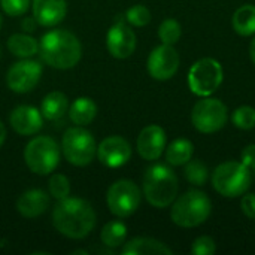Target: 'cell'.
Returning <instances> with one entry per match:
<instances>
[{"label":"cell","instance_id":"6da1fadb","mask_svg":"<svg viewBox=\"0 0 255 255\" xmlns=\"http://www.w3.org/2000/svg\"><path fill=\"white\" fill-rule=\"evenodd\" d=\"M52 223L66 238L82 239L94 229L96 212L88 202L76 197H66L57 203L52 212Z\"/></svg>","mask_w":255,"mask_h":255},{"label":"cell","instance_id":"7a4b0ae2","mask_svg":"<svg viewBox=\"0 0 255 255\" xmlns=\"http://www.w3.org/2000/svg\"><path fill=\"white\" fill-rule=\"evenodd\" d=\"M40 55L51 67L70 69L81 58V43L67 30H52L40 39Z\"/></svg>","mask_w":255,"mask_h":255},{"label":"cell","instance_id":"3957f363","mask_svg":"<svg viewBox=\"0 0 255 255\" xmlns=\"http://www.w3.org/2000/svg\"><path fill=\"white\" fill-rule=\"evenodd\" d=\"M178 178L172 169L164 164L151 166L143 176V194L155 208L170 206L178 196Z\"/></svg>","mask_w":255,"mask_h":255},{"label":"cell","instance_id":"277c9868","mask_svg":"<svg viewBox=\"0 0 255 255\" xmlns=\"http://www.w3.org/2000/svg\"><path fill=\"white\" fill-rule=\"evenodd\" d=\"M212 211L211 199L199 190H190L182 194L172 208V221L184 229H193L203 224Z\"/></svg>","mask_w":255,"mask_h":255},{"label":"cell","instance_id":"5b68a950","mask_svg":"<svg viewBox=\"0 0 255 255\" xmlns=\"http://www.w3.org/2000/svg\"><path fill=\"white\" fill-rule=\"evenodd\" d=\"M212 185L224 197H239L251 185V172L242 161H226L214 170Z\"/></svg>","mask_w":255,"mask_h":255},{"label":"cell","instance_id":"8992f818","mask_svg":"<svg viewBox=\"0 0 255 255\" xmlns=\"http://www.w3.org/2000/svg\"><path fill=\"white\" fill-rule=\"evenodd\" d=\"M24 160L28 169L37 175H48L55 170L60 161L57 142L48 136H39L28 142L24 151Z\"/></svg>","mask_w":255,"mask_h":255},{"label":"cell","instance_id":"52a82bcc","mask_svg":"<svg viewBox=\"0 0 255 255\" xmlns=\"http://www.w3.org/2000/svg\"><path fill=\"white\" fill-rule=\"evenodd\" d=\"M223 78V67L215 58H202L191 66L188 72V85L194 94L209 97L220 88Z\"/></svg>","mask_w":255,"mask_h":255},{"label":"cell","instance_id":"ba28073f","mask_svg":"<svg viewBox=\"0 0 255 255\" xmlns=\"http://www.w3.org/2000/svg\"><path fill=\"white\" fill-rule=\"evenodd\" d=\"M63 152L69 163L75 166L90 164L97 152L93 134L81 127L69 128L63 136Z\"/></svg>","mask_w":255,"mask_h":255},{"label":"cell","instance_id":"9c48e42d","mask_svg":"<svg viewBox=\"0 0 255 255\" xmlns=\"http://www.w3.org/2000/svg\"><path fill=\"white\" fill-rule=\"evenodd\" d=\"M229 118L227 106L218 99L205 97L203 100L197 102L191 112V121L196 130L200 133L209 134L220 131Z\"/></svg>","mask_w":255,"mask_h":255},{"label":"cell","instance_id":"30bf717a","mask_svg":"<svg viewBox=\"0 0 255 255\" xmlns=\"http://www.w3.org/2000/svg\"><path fill=\"white\" fill-rule=\"evenodd\" d=\"M106 202L114 215L120 218L130 217L140 205V190L134 182L128 179H120L108 190Z\"/></svg>","mask_w":255,"mask_h":255},{"label":"cell","instance_id":"8fae6325","mask_svg":"<svg viewBox=\"0 0 255 255\" xmlns=\"http://www.w3.org/2000/svg\"><path fill=\"white\" fill-rule=\"evenodd\" d=\"M179 67V55L173 45H160L148 57V72L157 81L170 79Z\"/></svg>","mask_w":255,"mask_h":255},{"label":"cell","instance_id":"7c38bea8","mask_svg":"<svg viewBox=\"0 0 255 255\" xmlns=\"http://www.w3.org/2000/svg\"><path fill=\"white\" fill-rule=\"evenodd\" d=\"M42 76V66L33 60H22L15 63L6 76L7 87L15 93L31 91Z\"/></svg>","mask_w":255,"mask_h":255},{"label":"cell","instance_id":"4fadbf2b","mask_svg":"<svg viewBox=\"0 0 255 255\" xmlns=\"http://www.w3.org/2000/svg\"><path fill=\"white\" fill-rule=\"evenodd\" d=\"M106 46L115 58H127L136 49V34L128 25L123 22V19H120L109 28L106 36Z\"/></svg>","mask_w":255,"mask_h":255},{"label":"cell","instance_id":"5bb4252c","mask_svg":"<svg viewBox=\"0 0 255 255\" xmlns=\"http://www.w3.org/2000/svg\"><path fill=\"white\" fill-rule=\"evenodd\" d=\"M97 157L100 163L108 167H121L130 160L131 146L126 139L111 136L97 146Z\"/></svg>","mask_w":255,"mask_h":255},{"label":"cell","instance_id":"9a60e30c","mask_svg":"<svg viewBox=\"0 0 255 255\" xmlns=\"http://www.w3.org/2000/svg\"><path fill=\"white\" fill-rule=\"evenodd\" d=\"M166 148V133L160 126L145 127L137 137V151L143 160L154 161L160 158Z\"/></svg>","mask_w":255,"mask_h":255},{"label":"cell","instance_id":"2e32d148","mask_svg":"<svg viewBox=\"0 0 255 255\" xmlns=\"http://www.w3.org/2000/svg\"><path fill=\"white\" fill-rule=\"evenodd\" d=\"M66 0H33V16L43 27H54L66 16Z\"/></svg>","mask_w":255,"mask_h":255},{"label":"cell","instance_id":"e0dca14e","mask_svg":"<svg viewBox=\"0 0 255 255\" xmlns=\"http://www.w3.org/2000/svg\"><path fill=\"white\" fill-rule=\"evenodd\" d=\"M10 126L19 134H34L42 128V115L33 106H18L10 114Z\"/></svg>","mask_w":255,"mask_h":255},{"label":"cell","instance_id":"ac0fdd59","mask_svg":"<svg viewBox=\"0 0 255 255\" xmlns=\"http://www.w3.org/2000/svg\"><path fill=\"white\" fill-rule=\"evenodd\" d=\"M49 206V197L42 190H30L19 196L16 202L18 212L25 218H36L42 215Z\"/></svg>","mask_w":255,"mask_h":255},{"label":"cell","instance_id":"d6986e66","mask_svg":"<svg viewBox=\"0 0 255 255\" xmlns=\"http://www.w3.org/2000/svg\"><path fill=\"white\" fill-rule=\"evenodd\" d=\"M124 255H170L172 250L163 242L149 238H136L126 244L123 248Z\"/></svg>","mask_w":255,"mask_h":255},{"label":"cell","instance_id":"ffe728a7","mask_svg":"<svg viewBox=\"0 0 255 255\" xmlns=\"http://www.w3.org/2000/svg\"><path fill=\"white\" fill-rule=\"evenodd\" d=\"M70 120L78 124V126H87L90 124L96 115H97V105L88 99V97H79L76 99L73 103H72V108H70Z\"/></svg>","mask_w":255,"mask_h":255},{"label":"cell","instance_id":"44dd1931","mask_svg":"<svg viewBox=\"0 0 255 255\" xmlns=\"http://www.w3.org/2000/svg\"><path fill=\"white\" fill-rule=\"evenodd\" d=\"M67 106H69V102L63 93L60 91L49 93L42 102V115L43 118L49 121H57L66 114Z\"/></svg>","mask_w":255,"mask_h":255},{"label":"cell","instance_id":"7402d4cb","mask_svg":"<svg viewBox=\"0 0 255 255\" xmlns=\"http://www.w3.org/2000/svg\"><path fill=\"white\" fill-rule=\"evenodd\" d=\"M193 154L194 145L188 139H176L169 145L166 151V160L172 166H184L193 158Z\"/></svg>","mask_w":255,"mask_h":255},{"label":"cell","instance_id":"603a6c76","mask_svg":"<svg viewBox=\"0 0 255 255\" xmlns=\"http://www.w3.org/2000/svg\"><path fill=\"white\" fill-rule=\"evenodd\" d=\"M233 28L241 36H253L255 34V6L245 4L241 6L232 19Z\"/></svg>","mask_w":255,"mask_h":255},{"label":"cell","instance_id":"cb8c5ba5","mask_svg":"<svg viewBox=\"0 0 255 255\" xmlns=\"http://www.w3.org/2000/svg\"><path fill=\"white\" fill-rule=\"evenodd\" d=\"M7 48H9V51L13 55L27 58V57H31V55H34L37 52L39 45H37V42L31 36H27V34H12L9 37V40H7Z\"/></svg>","mask_w":255,"mask_h":255},{"label":"cell","instance_id":"d4e9b609","mask_svg":"<svg viewBox=\"0 0 255 255\" xmlns=\"http://www.w3.org/2000/svg\"><path fill=\"white\" fill-rule=\"evenodd\" d=\"M126 238H127V227L121 221L108 223L102 230V242L111 248H117L123 245Z\"/></svg>","mask_w":255,"mask_h":255},{"label":"cell","instance_id":"484cf974","mask_svg":"<svg viewBox=\"0 0 255 255\" xmlns=\"http://www.w3.org/2000/svg\"><path fill=\"white\" fill-rule=\"evenodd\" d=\"M181 34H182L181 24L173 18L164 19L158 27V37L166 45H175L181 39Z\"/></svg>","mask_w":255,"mask_h":255},{"label":"cell","instance_id":"4316f807","mask_svg":"<svg viewBox=\"0 0 255 255\" xmlns=\"http://www.w3.org/2000/svg\"><path fill=\"white\" fill-rule=\"evenodd\" d=\"M185 178L188 179L190 184L193 185H205L208 181V169L206 166L199 161V160H190L188 163H185V172H184Z\"/></svg>","mask_w":255,"mask_h":255},{"label":"cell","instance_id":"83f0119b","mask_svg":"<svg viewBox=\"0 0 255 255\" xmlns=\"http://www.w3.org/2000/svg\"><path fill=\"white\" fill-rule=\"evenodd\" d=\"M233 124L241 130H251L255 127V109L253 106H241L233 112Z\"/></svg>","mask_w":255,"mask_h":255},{"label":"cell","instance_id":"f1b7e54d","mask_svg":"<svg viewBox=\"0 0 255 255\" xmlns=\"http://www.w3.org/2000/svg\"><path fill=\"white\" fill-rule=\"evenodd\" d=\"M126 19L131 25H134V27H143V25H146L151 21V12H149V9L146 6L136 4V6H131L127 10Z\"/></svg>","mask_w":255,"mask_h":255},{"label":"cell","instance_id":"f546056e","mask_svg":"<svg viewBox=\"0 0 255 255\" xmlns=\"http://www.w3.org/2000/svg\"><path fill=\"white\" fill-rule=\"evenodd\" d=\"M49 193L52 197L61 200V199H66L70 193V182L69 179L64 176V175H54L51 176L49 179Z\"/></svg>","mask_w":255,"mask_h":255},{"label":"cell","instance_id":"4dcf8cb0","mask_svg":"<svg viewBox=\"0 0 255 255\" xmlns=\"http://www.w3.org/2000/svg\"><path fill=\"white\" fill-rule=\"evenodd\" d=\"M217 251V245L212 238L200 236L193 242L191 253L194 255H214Z\"/></svg>","mask_w":255,"mask_h":255},{"label":"cell","instance_id":"1f68e13d","mask_svg":"<svg viewBox=\"0 0 255 255\" xmlns=\"http://www.w3.org/2000/svg\"><path fill=\"white\" fill-rule=\"evenodd\" d=\"M1 9L10 16H19L27 12L30 0H0Z\"/></svg>","mask_w":255,"mask_h":255},{"label":"cell","instance_id":"d6a6232c","mask_svg":"<svg viewBox=\"0 0 255 255\" xmlns=\"http://www.w3.org/2000/svg\"><path fill=\"white\" fill-rule=\"evenodd\" d=\"M241 208H242V212L251 218L255 220V194H247L242 197L241 200Z\"/></svg>","mask_w":255,"mask_h":255},{"label":"cell","instance_id":"836d02e7","mask_svg":"<svg viewBox=\"0 0 255 255\" xmlns=\"http://www.w3.org/2000/svg\"><path fill=\"white\" fill-rule=\"evenodd\" d=\"M241 160L250 170H255V143L244 148Z\"/></svg>","mask_w":255,"mask_h":255},{"label":"cell","instance_id":"e575fe53","mask_svg":"<svg viewBox=\"0 0 255 255\" xmlns=\"http://www.w3.org/2000/svg\"><path fill=\"white\" fill-rule=\"evenodd\" d=\"M36 22H37V21H36L34 18H25V19L22 21V24H21V25H22V28H24V30H27V31H33V30L36 28Z\"/></svg>","mask_w":255,"mask_h":255},{"label":"cell","instance_id":"d590c367","mask_svg":"<svg viewBox=\"0 0 255 255\" xmlns=\"http://www.w3.org/2000/svg\"><path fill=\"white\" fill-rule=\"evenodd\" d=\"M250 55H251V60H253V63L255 64V37L253 39L251 45H250Z\"/></svg>","mask_w":255,"mask_h":255},{"label":"cell","instance_id":"8d00e7d4","mask_svg":"<svg viewBox=\"0 0 255 255\" xmlns=\"http://www.w3.org/2000/svg\"><path fill=\"white\" fill-rule=\"evenodd\" d=\"M4 137H6V130H4V126L0 123V146H1L3 142H4Z\"/></svg>","mask_w":255,"mask_h":255},{"label":"cell","instance_id":"74e56055","mask_svg":"<svg viewBox=\"0 0 255 255\" xmlns=\"http://www.w3.org/2000/svg\"><path fill=\"white\" fill-rule=\"evenodd\" d=\"M72 254H84V255H87V251H75V253H72Z\"/></svg>","mask_w":255,"mask_h":255},{"label":"cell","instance_id":"f35d334b","mask_svg":"<svg viewBox=\"0 0 255 255\" xmlns=\"http://www.w3.org/2000/svg\"><path fill=\"white\" fill-rule=\"evenodd\" d=\"M0 27H1V16H0Z\"/></svg>","mask_w":255,"mask_h":255}]
</instances>
